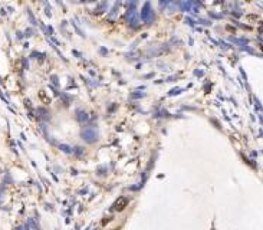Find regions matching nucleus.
<instances>
[{
    "label": "nucleus",
    "mask_w": 263,
    "mask_h": 230,
    "mask_svg": "<svg viewBox=\"0 0 263 230\" xmlns=\"http://www.w3.org/2000/svg\"><path fill=\"white\" fill-rule=\"evenodd\" d=\"M97 137H98V131H97L94 127H88V128H85V130L82 131V138L85 141H88V142L95 141L97 140Z\"/></svg>",
    "instance_id": "obj_1"
},
{
    "label": "nucleus",
    "mask_w": 263,
    "mask_h": 230,
    "mask_svg": "<svg viewBox=\"0 0 263 230\" xmlns=\"http://www.w3.org/2000/svg\"><path fill=\"white\" fill-rule=\"evenodd\" d=\"M142 20L145 22V23H150L151 20H152V10H151V6H150V3H145V6H144V10H142Z\"/></svg>",
    "instance_id": "obj_2"
},
{
    "label": "nucleus",
    "mask_w": 263,
    "mask_h": 230,
    "mask_svg": "<svg viewBox=\"0 0 263 230\" xmlns=\"http://www.w3.org/2000/svg\"><path fill=\"white\" fill-rule=\"evenodd\" d=\"M127 204H128V200H127V198L125 197H118L116 198V201L114 203V207H115L116 212H122Z\"/></svg>",
    "instance_id": "obj_3"
},
{
    "label": "nucleus",
    "mask_w": 263,
    "mask_h": 230,
    "mask_svg": "<svg viewBox=\"0 0 263 230\" xmlns=\"http://www.w3.org/2000/svg\"><path fill=\"white\" fill-rule=\"evenodd\" d=\"M125 19L128 20V22H131V23H134L135 20H137V12L134 10V9H131L127 15H125Z\"/></svg>",
    "instance_id": "obj_4"
},
{
    "label": "nucleus",
    "mask_w": 263,
    "mask_h": 230,
    "mask_svg": "<svg viewBox=\"0 0 263 230\" xmlns=\"http://www.w3.org/2000/svg\"><path fill=\"white\" fill-rule=\"evenodd\" d=\"M135 1H137V0H130V1H128V3H127V4H128V7H132V6H134V3H135Z\"/></svg>",
    "instance_id": "obj_5"
},
{
    "label": "nucleus",
    "mask_w": 263,
    "mask_h": 230,
    "mask_svg": "<svg viewBox=\"0 0 263 230\" xmlns=\"http://www.w3.org/2000/svg\"><path fill=\"white\" fill-rule=\"evenodd\" d=\"M59 147H60V148H63V151H68V153L71 151V148H69V147H65V145H59Z\"/></svg>",
    "instance_id": "obj_6"
}]
</instances>
